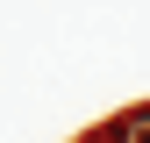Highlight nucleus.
Returning <instances> with one entry per match:
<instances>
[{"instance_id":"f257e3e1","label":"nucleus","mask_w":150,"mask_h":143,"mask_svg":"<svg viewBox=\"0 0 150 143\" xmlns=\"http://www.w3.org/2000/svg\"><path fill=\"white\" fill-rule=\"evenodd\" d=\"M86 143H107V136H86Z\"/></svg>"}]
</instances>
